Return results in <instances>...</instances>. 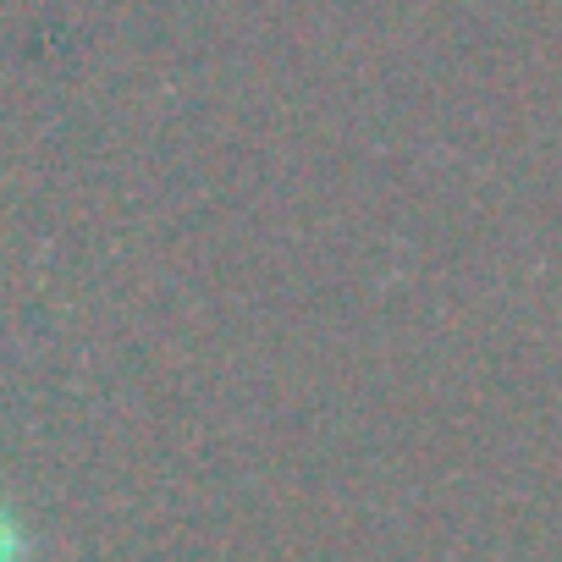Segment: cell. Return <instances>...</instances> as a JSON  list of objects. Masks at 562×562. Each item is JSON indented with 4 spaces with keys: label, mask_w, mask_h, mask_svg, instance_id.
I'll return each mask as SVG.
<instances>
[{
    "label": "cell",
    "mask_w": 562,
    "mask_h": 562,
    "mask_svg": "<svg viewBox=\"0 0 562 562\" xmlns=\"http://www.w3.org/2000/svg\"><path fill=\"white\" fill-rule=\"evenodd\" d=\"M23 551H29V535H23V524L12 518V507L0 502V562H23Z\"/></svg>",
    "instance_id": "obj_1"
}]
</instances>
